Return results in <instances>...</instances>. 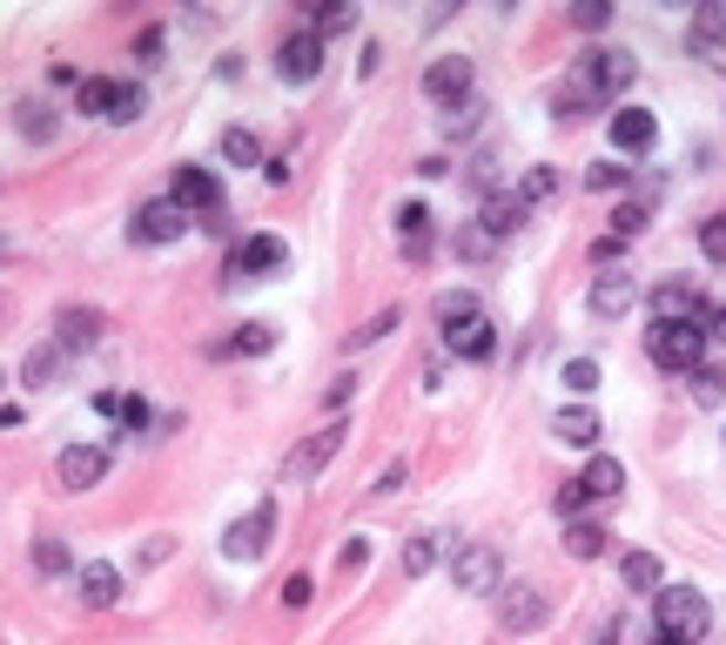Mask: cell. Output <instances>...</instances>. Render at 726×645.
<instances>
[{
  "mask_svg": "<svg viewBox=\"0 0 726 645\" xmlns=\"http://www.w3.org/2000/svg\"><path fill=\"white\" fill-rule=\"evenodd\" d=\"M169 202H176L182 215H222V182L189 161V169H176V182H169Z\"/></svg>",
  "mask_w": 726,
  "mask_h": 645,
  "instance_id": "7",
  "label": "cell"
},
{
  "mask_svg": "<svg viewBox=\"0 0 726 645\" xmlns=\"http://www.w3.org/2000/svg\"><path fill=\"white\" fill-rule=\"evenodd\" d=\"M229 263H235V276H276L290 263V242L283 235H242Z\"/></svg>",
  "mask_w": 726,
  "mask_h": 645,
  "instance_id": "10",
  "label": "cell"
},
{
  "mask_svg": "<svg viewBox=\"0 0 726 645\" xmlns=\"http://www.w3.org/2000/svg\"><path fill=\"white\" fill-rule=\"evenodd\" d=\"M34 564H41V572H67L74 558H67V544H61V538H41V544H34Z\"/></svg>",
  "mask_w": 726,
  "mask_h": 645,
  "instance_id": "43",
  "label": "cell"
},
{
  "mask_svg": "<svg viewBox=\"0 0 726 645\" xmlns=\"http://www.w3.org/2000/svg\"><path fill=\"white\" fill-rule=\"evenodd\" d=\"M357 28V0H330V8H316L309 14V34L323 41V34H350Z\"/></svg>",
  "mask_w": 726,
  "mask_h": 645,
  "instance_id": "29",
  "label": "cell"
},
{
  "mask_svg": "<svg viewBox=\"0 0 726 645\" xmlns=\"http://www.w3.org/2000/svg\"><path fill=\"white\" fill-rule=\"evenodd\" d=\"M484 229H492V235H512V229H525V202L505 189V195H492V202H484V215H477Z\"/></svg>",
  "mask_w": 726,
  "mask_h": 645,
  "instance_id": "28",
  "label": "cell"
},
{
  "mask_svg": "<svg viewBox=\"0 0 726 645\" xmlns=\"http://www.w3.org/2000/svg\"><path fill=\"white\" fill-rule=\"evenodd\" d=\"M477 121H484V102H477V95H471V102H457V108L444 115V128H451V135H471Z\"/></svg>",
  "mask_w": 726,
  "mask_h": 645,
  "instance_id": "41",
  "label": "cell"
},
{
  "mask_svg": "<svg viewBox=\"0 0 726 645\" xmlns=\"http://www.w3.org/2000/svg\"><path fill=\"white\" fill-rule=\"evenodd\" d=\"M135 61H141V67H155V61H161V28H141V41H135Z\"/></svg>",
  "mask_w": 726,
  "mask_h": 645,
  "instance_id": "50",
  "label": "cell"
},
{
  "mask_svg": "<svg viewBox=\"0 0 726 645\" xmlns=\"http://www.w3.org/2000/svg\"><path fill=\"white\" fill-rule=\"evenodd\" d=\"M276 67H283V81H316V74H323V41H316L309 28H296V34L276 47Z\"/></svg>",
  "mask_w": 726,
  "mask_h": 645,
  "instance_id": "14",
  "label": "cell"
},
{
  "mask_svg": "<svg viewBox=\"0 0 726 645\" xmlns=\"http://www.w3.org/2000/svg\"><path fill=\"white\" fill-rule=\"evenodd\" d=\"M579 491H586L592 505L619 498V491H625V464H619V457H592V464H586V477H579Z\"/></svg>",
  "mask_w": 726,
  "mask_h": 645,
  "instance_id": "22",
  "label": "cell"
},
{
  "mask_svg": "<svg viewBox=\"0 0 726 645\" xmlns=\"http://www.w3.org/2000/svg\"><path fill=\"white\" fill-rule=\"evenodd\" d=\"M438 551H444V538H438V531L411 538V544H403V579H424L431 564H438Z\"/></svg>",
  "mask_w": 726,
  "mask_h": 645,
  "instance_id": "31",
  "label": "cell"
},
{
  "mask_svg": "<svg viewBox=\"0 0 726 645\" xmlns=\"http://www.w3.org/2000/svg\"><path fill=\"white\" fill-rule=\"evenodd\" d=\"M74 585H81V605H95V612H108V605L122 599V572H115V564H102V558H95V564H81V579H74Z\"/></svg>",
  "mask_w": 726,
  "mask_h": 645,
  "instance_id": "18",
  "label": "cell"
},
{
  "mask_svg": "<svg viewBox=\"0 0 726 645\" xmlns=\"http://www.w3.org/2000/svg\"><path fill=\"white\" fill-rule=\"evenodd\" d=\"M706 322H653L645 330V357H653L660 370H673V377H693L699 363H706Z\"/></svg>",
  "mask_w": 726,
  "mask_h": 645,
  "instance_id": "1",
  "label": "cell"
},
{
  "mask_svg": "<svg viewBox=\"0 0 726 645\" xmlns=\"http://www.w3.org/2000/svg\"><path fill=\"white\" fill-rule=\"evenodd\" d=\"M645 215H653V202H619V215H612L619 242H625V235H639V229H645Z\"/></svg>",
  "mask_w": 726,
  "mask_h": 645,
  "instance_id": "40",
  "label": "cell"
},
{
  "mask_svg": "<svg viewBox=\"0 0 726 645\" xmlns=\"http://www.w3.org/2000/svg\"><path fill=\"white\" fill-rule=\"evenodd\" d=\"M565 551H572V558H599L606 551V531L586 525V518H572V525H565Z\"/></svg>",
  "mask_w": 726,
  "mask_h": 645,
  "instance_id": "34",
  "label": "cell"
},
{
  "mask_svg": "<svg viewBox=\"0 0 726 645\" xmlns=\"http://www.w3.org/2000/svg\"><path fill=\"white\" fill-rule=\"evenodd\" d=\"M565 383H572L579 396H586V390H599V363H592V357H572V363H565Z\"/></svg>",
  "mask_w": 726,
  "mask_h": 645,
  "instance_id": "45",
  "label": "cell"
},
{
  "mask_svg": "<svg viewBox=\"0 0 726 645\" xmlns=\"http://www.w3.org/2000/svg\"><path fill=\"white\" fill-rule=\"evenodd\" d=\"M141 108H148L141 88H115V115H108V121H141Z\"/></svg>",
  "mask_w": 726,
  "mask_h": 645,
  "instance_id": "47",
  "label": "cell"
},
{
  "mask_svg": "<svg viewBox=\"0 0 726 645\" xmlns=\"http://www.w3.org/2000/svg\"><path fill=\"white\" fill-rule=\"evenodd\" d=\"M505 564H498V544H457L451 551V585L457 592H498Z\"/></svg>",
  "mask_w": 726,
  "mask_h": 645,
  "instance_id": "4",
  "label": "cell"
},
{
  "mask_svg": "<svg viewBox=\"0 0 726 645\" xmlns=\"http://www.w3.org/2000/svg\"><path fill=\"white\" fill-rule=\"evenodd\" d=\"M344 437H350V424H323V431H309V437L296 444V457H290V484H316L323 464L344 451Z\"/></svg>",
  "mask_w": 726,
  "mask_h": 645,
  "instance_id": "6",
  "label": "cell"
},
{
  "mask_svg": "<svg viewBox=\"0 0 726 645\" xmlns=\"http://www.w3.org/2000/svg\"><path fill=\"white\" fill-rule=\"evenodd\" d=\"M397 242H403V256H411V263L431 256V209L424 202H403L397 209Z\"/></svg>",
  "mask_w": 726,
  "mask_h": 645,
  "instance_id": "17",
  "label": "cell"
},
{
  "mask_svg": "<svg viewBox=\"0 0 726 645\" xmlns=\"http://www.w3.org/2000/svg\"><path fill=\"white\" fill-rule=\"evenodd\" d=\"M498 250V235L492 229H484V222H457V256H471V263H484V256H492Z\"/></svg>",
  "mask_w": 726,
  "mask_h": 645,
  "instance_id": "33",
  "label": "cell"
},
{
  "mask_svg": "<svg viewBox=\"0 0 726 645\" xmlns=\"http://www.w3.org/2000/svg\"><path fill=\"white\" fill-rule=\"evenodd\" d=\"M713 337H726V309H713Z\"/></svg>",
  "mask_w": 726,
  "mask_h": 645,
  "instance_id": "53",
  "label": "cell"
},
{
  "mask_svg": "<svg viewBox=\"0 0 726 645\" xmlns=\"http://www.w3.org/2000/svg\"><path fill=\"white\" fill-rule=\"evenodd\" d=\"M512 195H518V202H525V215H532L538 202H551V195H558V169H545V161H538V169H525V176L512 182Z\"/></svg>",
  "mask_w": 726,
  "mask_h": 645,
  "instance_id": "26",
  "label": "cell"
},
{
  "mask_svg": "<svg viewBox=\"0 0 726 645\" xmlns=\"http://www.w3.org/2000/svg\"><path fill=\"white\" fill-rule=\"evenodd\" d=\"M632 303H639V283H632V269H599V283H592V296H586V309L612 322V316H625Z\"/></svg>",
  "mask_w": 726,
  "mask_h": 645,
  "instance_id": "13",
  "label": "cell"
},
{
  "mask_svg": "<svg viewBox=\"0 0 726 645\" xmlns=\"http://www.w3.org/2000/svg\"><path fill=\"white\" fill-rule=\"evenodd\" d=\"M586 189H592V195H612V189H625V161H619V169H612V161H599V169L586 176Z\"/></svg>",
  "mask_w": 726,
  "mask_h": 645,
  "instance_id": "44",
  "label": "cell"
},
{
  "mask_svg": "<svg viewBox=\"0 0 726 645\" xmlns=\"http://www.w3.org/2000/svg\"><path fill=\"white\" fill-rule=\"evenodd\" d=\"M364 564H370V544H364V538H350V544L337 551V572L350 579V572H364Z\"/></svg>",
  "mask_w": 726,
  "mask_h": 645,
  "instance_id": "48",
  "label": "cell"
},
{
  "mask_svg": "<svg viewBox=\"0 0 726 645\" xmlns=\"http://www.w3.org/2000/svg\"><path fill=\"white\" fill-rule=\"evenodd\" d=\"M270 350H276V322H250L229 343H215V357H270Z\"/></svg>",
  "mask_w": 726,
  "mask_h": 645,
  "instance_id": "24",
  "label": "cell"
},
{
  "mask_svg": "<svg viewBox=\"0 0 726 645\" xmlns=\"http://www.w3.org/2000/svg\"><path fill=\"white\" fill-rule=\"evenodd\" d=\"M599 645H619V632H606V638H599Z\"/></svg>",
  "mask_w": 726,
  "mask_h": 645,
  "instance_id": "54",
  "label": "cell"
},
{
  "mask_svg": "<svg viewBox=\"0 0 726 645\" xmlns=\"http://www.w3.org/2000/svg\"><path fill=\"white\" fill-rule=\"evenodd\" d=\"M586 108H606V88H599V67H592V54H579V67L558 81V95H551V115L558 121H579Z\"/></svg>",
  "mask_w": 726,
  "mask_h": 645,
  "instance_id": "3",
  "label": "cell"
},
{
  "mask_svg": "<svg viewBox=\"0 0 726 645\" xmlns=\"http://www.w3.org/2000/svg\"><path fill=\"white\" fill-rule=\"evenodd\" d=\"M115 417H122L128 431H141V424H148V403H141V396H122V403H115Z\"/></svg>",
  "mask_w": 726,
  "mask_h": 645,
  "instance_id": "51",
  "label": "cell"
},
{
  "mask_svg": "<svg viewBox=\"0 0 726 645\" xmlns=\"http://www.w3.org/2000/svg\"><path fill=\"white\" fill-rule=\"evenodd\" d=\"M309 599H316V585H309L303 572H296V579H283V605H290V612H303Z\"/></svg>",
  "mask_w": 726,
  "mask_h": 645,
  "instance_id": "49",
  "label": "cell"
},
{
  "mask_svg": "<svg viewBox=\"0 0 726 645\" xmlns=\"http://www.w3.org/2000/svg\"><path fill=\"white\" fill-rule=\"evenodd\" d=\"M586 505H592V498H586V491H579V477H572V484H565V491H558V498H551V511H558V518H565V525H572V518H579V511H586Z\"/></svg>",
  "mask_w": 726,
  "mask_h": 645,
  "instance_id": "46",
  "label": "cell"
},
{
  "mask_svg": "<svg viewBox=\"0 0 726 645\" xmlns=\"http://www.w3.org/2000/svg\"><path fill=\"white\" fill-rule=\"evenodd\" d=\"M403 477H411V470H403V464H390V470L377 477V498H390V491H397V484H403Z\"/></svg>",
  "mask_w": 726,
  "mask_h": 645,
  "instance_id": "52",
  "label": "cell"
},
{
  "mask_svg": "<svg viewBox=\"0 0 726 645\" xmlns=\"http://www.w3.org/2000/svg\"><path fill=\"white\" fill-rule=\"evenodd\" d=\"M0 383H8V370H0Z\"/></svg>",
  "mask_w": 726,
  "mask_h": 645,
  "instance_id": "55",
  "label": "cell"
},
{
  "mask_svg": "<svg viewBox=\"0 0 726 645\" xmlns=\"http://www.w3.org/2000/svg\"><path fill=\"white\" fill-rule=\"evenodd\" d=\"M54 128H61V115H54L48 102H28V108H21V135H28V141H54Z\"/></svg>",
  "mask_w": 726,
  "mask_h": 645,
  "instance_id": "36",
  "label": "cell"
},
{
  "mask_svg": "<svg viewBox=\"0 0 726 645\" xmlns=\"http://www.w3.org/2000/svg\"><path fill=\"white\" fill-rule=\"evenodd\" d=\"M397 322H403V316H397V309H377V316H370V322H364V330H357V337H350V350H364V343H383V337H390V330H397Z\"/></svg>",
  "mask_w": 726,
  "mask_h": 645,
  "instance_id": "38",
  "label": "cell"
},
{
  "mask_svg": "<svg viewBox=\"0 0 726 645\" xmlns=\"http://www.w3.org/2000/svg\"><path fill=\"white\" fill-rule=\"evenodd\" d=\"M612 21V8H606V0H579V8H572V28H586V34H599Z\"/></svg>",
  "mask_w": 726,
  "mask_h": 645,
  "instance_id": "42",
  "label": "cell"
},
{
  "mask_svg": "<svg viewBox=\"0 0 726 645\" xmlns=\"http://www.w3.org/2000/svg\"><path fill=\"white\" fill-rule=\"evenodd\" d=\"M431 309H438V322H444V330H457V322H471V316H484V303H477L471 289H444V296H438Z\"/></svg>",
  "mask_w": 726,
  "mask_h": 645,
  "instance_id": "30",
  "label": "cell"
},
{
  "mask_svg": "<svg viewBox=\"0 0 726 645\" xmlns=\"http://www.w3.org/2000/svg\"><path fill=\"white\" fill-rule=\"evenodd\" d=\"M128 235L135 242H176V235H189V215L176 202H141L135 222H128Z\"/></svg>",
  "mask_w": 726,
  "mask_h": 645,
  "instance_id": "12",
  "label": "cell"
},
{
  "mask_svg": "<svg viewBox=\"0 0 726 645\" xmlns=\"http://www.w3.org/2000/svg\"><path fill=\"white\" fill-rule=\"evenodd\" d=\"M95 337H102V309H61V330H54L61 350H88Z\"/></svg>",
  "mask_w": 726,
  "mask_h": 645,
  "instance_id": "23",
  "label": "cell"
},
{
  "mask_svg": "<svg viewBox=\"0 0 726 645\" xmlns=\"http://www.w3.org/2000/svg\"><path fill=\"white\" fill-rule=\"evenodd\" d=\"M551 431H558L565 444H599V411L572 403V411H558V417H551Z\"/></svg>",
  "mask_w": 726,
  "mask_h": 645,
  "instance_id": "25",
  "label": "cell"
},
{
  "mask_svg": "<svg viewBox=\"0 0 726 645\" xmlns=\"http://www.w3.org/2000/svg\"><path fill=\"white\" fill-rule=\"evenodd\" d=\"M270 544H276V505H256L250 518H235V525L222 531V551H229V558H242V564H256Z\"/></svg>",
  "mask_w": 726,
  "mask_h": 645,
  "instance_id": "5",
  "label": "cell"
},
{
  "mask_svg": "<svg viewBox=\"0 0 726 645\" xmlns=\"http://www.w3.org/2000/svg\"><path fill=\"white\" fill-rule=\"evenodd\" d=\"M545 618H551V599H545L538 585H512L505 605H498V625H505L512 638H518V632H538Z\"/></svg>",
  "mask_w": 726,
  "mask_h": 645,
  "instance_id": "11",
  "label": "cell"
},
{
  "mask_svg": "<svg viewBox=\"0 0 726 645\" xmlns=\"http://www.w3.org/2000/svg\"><path fill=\"white\" fill-rule=\"evenodd\" d=\"M444 343H451L464 363H492L498 330H492V316H471V322H457V330H444Z\"/></svg>",
  "mask_w": 726,
  "mask_h": 645,
  "instance_id": "15",
  "label": "cell"
},
{
  "mask_svg": "<svg viewBox=\"0 0 726 645\" xmlns=\"http://www.w3.org/2000/svg\"><path fill=\"white\" fill-rule=\"evenodd\" d=\"M619 579H625V592H653V599H660V592H666V564H660L653 551H625V558H619Z\"/></svg>",
  "mask_w": 726,
  "mask_h": 645,
  "instance_id": "20",
  "label": "cell"
},
{
  "mask_svg": "<svg viewBox=\"0 0 726 645\" xmlns=\"http://www.w3.org/2000/svg\"><path fill=\"white\" fill-rule=\"evenodd\" d=\"M222 161H235V169H250V161H263V141L250 128H229L222 135Z\"/></svg>",
  "mask_w": 726,
  "mask_h": 645,
  "instance_id": "35",
  "label": "cell"
},
{
  "mask_svg": "<svg viewBox=\"0 0 726 645\" xmlns=\"http://www.w3.org/2000/svg\"><path fill=\"white\" fill-rule=\"evenodd\" d=\"M61 363H67V350H61V343H41V350H28L21 383H28V390H41V383H54V377H61Z\"/></svg>",
  "mask_w": 726,
  "mask_h": 645,
  "instance_id": "27",
  "label": "cell"
},
{
  "mask_svg": "<svg viewBox=\"0 0 726 645\" xmlns=\"http://www.w3.org/2000/svg\"><path fill=\"white\" fill-rule=\"evenodd\" d=\"M660 141V121L645 115V108H612V148H625V155H645Z\"/></svg>",
  "mask_w": 726,
  "mask_h": 645,
  "instance_id": "16",
  "label": "cell"
},
{
  "mask_svg": "<svg viewBox=\"0 0 726 645\" xmlns=\"http://www.w3.org/2000/svg\"><path fill=\"white\" fill-rule=\"evenodd\" d=\"M424 95L444 102V108L471 102V61H464V54H438V61L424 67Z\"/></svg>",
  "mask_w": 726,
  "mask_h": 645,
  "instance_id": "9",
  "label": "cell"
},
{
  "mask_svg": "<svg viewBox=\"0 0 726 645\" xmlns=\"http://www.w3.org/2000/svg\"><path fill=\"white\" fill-rule=\"evenodd\" d=\"M693 54H726V0H699V14H693Z\"/></svg>",
  "mask_w": 726,
  "mask_h": 645,
  "instance_id": "19",
  "label": "cell"
},
{
  "mask_svg": "<svg viewBox=\"0 0 726 645\" xmlns=\"http://www.w3.org/2000/svg\"><path fill=\"white\" fill-rule=\"evenodd\" d=\"M115 88H122V81H102V74H95V81H81L74 108H81V115H115Z\"/></svg>",
  "mask_w": 726,
  "mask_h": 645,
  "instance_id": "32",
  "label": "cell"
},
{
  "mask_svg": "<svg viewBox=\"0 0 726 645\" xmlns=\"http://www.w3.org/2000/svg\"><path fill=\"white\" fill-rule=\"evenodd\" d=\"M660 645H673V638H660Z\"/></svg>",
  "mask_w": 726,
  "mask_h": 645,
  "instance_id": "56",
  "label": "cell"
},
{
  "mask_svg": "<svg viewBox=\"0 0 726 645\" xmlns=\"http://www.w3.org/2000/svg\"><path fill=\"white\" fill-rule=\"evenodd\" d=\"M592 67H599V88H606V102H619L625 88H632V54L625 47H592Z\"/></svg>",
  "mask_w": 726,
  "mask_h": 645,
  "instance_id": "21",
  "label": "cell"
},
{
  "mask_svg": "<svg viewBox=\"0 0 726 645\" xmlns=\"http://www.w3.org/2000/svg\"><path fill=\"white\" fill-rule=\"evenodd\" d=\"M719 396H726V370H719V363H699V370H693V403H706V411H713Z\"/></svg>",
  "mask_w": 726,
  "mask_h": 645,
  "instance_id": "37",
  "label": "cell"
},
{
  "mask_svg": "<svg viewBox=\"0 0 726 645\" xmlns=\"http://www.w3.org/2000/svg\"><path fill=\"white\" fill-rule=\"evenodd\" d=\"M699 256H706V263H726V215H706V229H699Z\"/></svg>",
  "mask_w": 726,
  "mask_h": 645,
  "instance_id": "39",
  "label": "cell"
},
{
  "mask_svg": "<svg viewBox=\"0 0 726 645\" xmlns=\"http://www.w3.org/2000/svg\"><path fill=\"white\" fill-rule=\"evenodd\" d=\"M54 477H61V491H95V484L108 477V444H67Z\"/></svg>",
  "mask_w": 726,
  "mask_h": 645,
  "instance_id": "8",
  "label": "cell"
},
{
  "mask_svg": "<svg viewBox=\"0 0 726 645\" xmlns=\"http://www.w3.org/2000/svg\"><path fill=\"white\" fill-rule=\"evenodd\" d=\"M653 618H660V638H673V645H699L713 632V605L693 585H666L653 599Z\"/></svg>",
  "mask_w": 726,
  "mask_h": 645,
  "instance_id": "2",
  "label": "cell"
}]
</instances>
